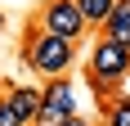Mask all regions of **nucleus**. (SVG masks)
I'll return each mask as SVG.
<instances>
[{
    "instance_id": "1",
    "label": "nucleus",
    "mask_w": 130,
    "mask_h": 126,
    "mask_svg": "<svg viewBox=\"0 0 130 126\" xmlns=\"http://www.w3.org/2000/svg\"><path fill=\"white\" fill-rule=\"evenodd\" d=\"M72 59H76L72 41L50 36V32H40V27L27 36V63H31V72H40L45 81H58V77L72 68Z\"/></svg>"
},
{
    "instance_id": "2",
    "label": "nucleus",
    "mask_w": 130,
    "mask_h": 126,
    "mask_svg": "<svg viewBox=\"0 0 130 126\" xmlns=\"http://www.w3.org/2000/svg\"><path fill=\"white\" fill-rule=\"evenodd\" d=\"M126 72H130V50H121L117 41L99 36L94 50H90V81H94L99 90H112Z\"/></svg>"
},
{
    "instance_id": "3",
    "label": "nucleus",
    "mask_w": 130,
    "mask_h": 126,
    "mask_svg": "<svg viewBox=\"0 0 130 126\" xmlns=\"http://www.w3.org/2000/svg\"><path fill=\"white\" fill-rule=\"evenodd\" d=\"M67 117H76V99H72V86L58 77L50 86H40V108L31 117V126H63Z\"/></svg>"
},
{
    "instance_id": "4",
    "label": "nucleus",
    "mask_w": 130,
    "mask_h": 126,
    "mask_svg": "<svg viewBox=\"0 0 130 126\" xmlns=\"http://www.w3.org/2000/svg\"><path fill=\"white\" fill-rule=\"evenodd\" d=\"M40 32H50V36H63L76 45L81 32H85V18H81L76 0H45V9H40Z\"/></svg>"
},
{
    "instance_id": "5",
    "label": "nucleus",
    "mask_w": 130,
    "mask_h": 126,
    "mask_svg": "<svg viewBox=\"0 0 130 126\" xmlns=\"http://www.w3.org/2000/svg\"><path fill=\"white\" fill-rule=\"evenodd\" d=\"M103 36H108V41H117L121 50H130V0H117L112 18L103 23Z\"/></svg>"
},
{
    "instance_id": "6",
    "label": "nucleus",
    "mask_w": 130,
    "mask_h": 126,
    "mask_svg": "<svg viewBox=\"0 0 130 126\" xmlns=\"http://www.w3.org/2000/svg\"><path fill=\"white\" fill-rule=\"evenodd\" d=\"M5 99H9V108H13V113H18L27 126H31V117H36V108H40V90H31V86H13Z\"/></svg>"
},
{
    "instance_id": "7",
    "label": "nucleus",
    "mask_w": 130,
    "mask_h": 126,
    "mask_svg": "<svg viewBox=\"0 0 130 126\" xmlns=\"http://www.w3.org/2000/svg\"><path fill=\"white\" fill-rule=\"evenodd\" d=\"M76 9L85 18V27H103L112 18V9H117V0H76Z\"/></svg>"
},
{
    "instance_id": "8",
    "label": "nucleus",
    "mask_w": 130,
    "mask_h": 126,
    "mask_svg": "<svg viewBox=\"0 0 130 126\" xmlns=\"http://www.w3.org/2000/svg\"><path fill=\"white\" fill-rule=\"evenodd\" d=\"M108 126H130V99H112L108 104Z\"/></svg>"
},
{
    "instance_id": "9",
    "label": "nucleus",
    "mask_w": 130,
    "mask_h": 126,
    "mask_svg": "<svg viewBox=\"0 0 130 126\" xmlns=\"http://www.w3.org/2000/svg\"><path fill=\"white\" fill-rule=\"evenodd\" d=\"M0 126H27L23 117H18V113L9 108V99H5V95H0Z\"/></svg>"
},
{
    "instance_id": "10",
    "label": "nucleus",
    "mask_w": 130,
    "mask_h": 126,
    "mask_svg": "<svg viewBox=\"0 0 130 126\" xmlns=\"http://www.w3.org/2000/svg\"><path fill=\"white\" fill-rule=\"evenodd\" d=\"M63 126H94V122H85V117H67Z\"/></svg>"
}]
</instances>
